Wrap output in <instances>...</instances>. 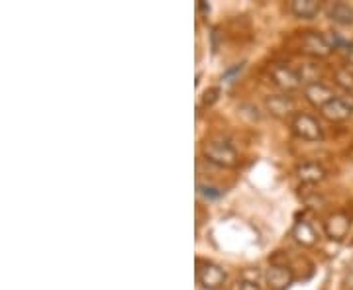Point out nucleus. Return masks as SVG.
I'll use <instances>...</instances> for the list:
<instances>
[{
	"instance_id": "f257e3e1",
	"label": "nucleus",
	"mask_w": 353,
	"mask_h": 290,
	"mask_svg": "<svg viewBox=\"0 0 353 290\" xmlns=\"http://www.w3.org/2000/svg\"><path fill=\"white\" fill-rule=\"evenodd\" d=\"M202 155L208 163L218 165V167H224V169H232L236 167L240 157L236 147L222 138H210L202 143Z\"/></svg>"
},
{
	"instance_id": "f03ea898",
	"label": "nucleus",
	"mask_w": 353,
	"mask_h": 290,
	"mask_svg": "<svg viewBox=\"0 0 353 290\" xmlns=\"http://www.w3.org/2000/svg\"><path fill=\"white\" fill-rule=\"evenodd\" d=\"M196 280L202 289L218 290L226 282V273L220 265H216L208 259H199L196 261Z\"/></svg>"
},
{
	"instance_id": "7ed1b4c3",
	"label": "nucleus",
	"mask_w": 353,
	"mask_h": 290,
	"mask_svg": "<svg viewBox=\"0 0 353 290\" xmlns=\"http://www.w3.org/2000/svg\"><path fill=\"white\" fill-rule=\"evenodd\" d=\"M290 127L304 141H320V139L324 138V130L320 126V122L316 120L314 116H310V114H294L292 120H290Z\"/></svg>"
},
{
	"instance_id": "20e7f679",
	"label": "nucleus",
	"mask_w": 353,
	"mask_h": 290,
	"mask_svg": "<svg viewBox=\"0 0 353 290\" xmlns=\"http://www.w3.org/2000/svg\"><path fill=\"white\" fill-rule=\"evenodd\" d=\"M269 75H271L273 83L277 85L279 89L287 90V92L299 89V87H301V81H303L301 75H299L292 67H289V65L285 63L271 65V67H269Z\"/></svg>"
},
{
	"instance_id": "39448f33",
	"label": "nucleus",
	"mask_w": 353,
	"mask_h": 290,
	"mask_svg": "<svg viewBox=\"0 0 353 290\" xmlns=\"http://www.w3.org/2000/svg\"><path fill=\"white\" fill-rule=\"evenodd\" d=\"M301 50L306 55H312V57H328L334 51L330 48L326 36H322L318 32H304L303 38H301Z\"/></svg>"
},
{
	"instance_id": "423d86ee",
	"label": "nucleus",
	"mask_w": 353,
	"mask_h": 290,
	"mask_svg": "<svg viewBox=\"0 0 353 290\" xmlns=\"http://www.w3.org/2000/svg\"><path fill=\"white\" fill-rule=\"evenodd\" d=\"M350 227H352V220L350 216L343 214V212H336V214H330L324 222V231L330 240L340 241L343 240L347 234H350Z\"/></svg>"
},
{
	"instance_id": "0eeeda50",
	"label": "nucleus",
	"mask_w": 353,
	"mask_h": 290,
	"mask_svg": "<svg viewBox=\"0 0 353 290\" xmlns=\"http://www.w3.org/2000/svg\"><path fill=\"white\" fill-rule=\"evenodd\" d=\"M304 99L310 102L312 106H318V108H324L330 101L336 99L334 90L326 87L324 83H318V81H312L304 87Z\"/></svg>"
},
{
	"instance_id": "6e6552de",
	"label": "nucleus",
	"mask_w": 353,
	"mask_h": 290,
	"mask_svg": "<svg viewBox=\"0 0 353 290\" xmlns=\"http://www.w3.org/2000/svg\"><path fill=\"white\" fill-rule=\"evenodd\" d=\"M320 112L322 116L330 120V122H343V120H347V118H352L353 114V104L352 102H347L345 99H334V101H330L324 108H320Z\"/></svg>"
},
{
	"instance_id": "1a4fd4ad",
	"label": "nucleus",
	"mask_w": 353,
	"mask_h": 290,
	"mask_svg": "<svg viewBox=\"0 0 353 290\" xmlns=\"http://www.w3.org/2000/svg\"><path fill=\"white\" fill-rule=\"evenodd\" d=\"M292 280H294V275L287 267L273 265L265 273V282L271 290H287L292 284Z\"/></svg>"
},
{
	"instance_id": "9d476101",
	"label": "nucleus",
	"mask_w": 353,
	"mask_h": 290,
	"mask_svg": "<svg viewBox=\"0 0 353 290\" xmlns=\"http://www.w3.org/2000/svg\"><path fill=\"white\" fill-rule=\"evenodd\" d=\"M265 106H267V110L273 114V116H277V118H287V116H294V110H296V104L294 101L287 96V94H269L267 99H265Z\"/></svg>"
},
{
	"instance_id": "9b49d317",
	"label": "nucleus",
	"mask_w": 353,
	"mask_h": 290,
	"mask_svg": "<svg viewBox=\"0 0 353 290\" xmlns=\"http://www.w3.org/2000/svg\"><path fill=\"white\" fill-rule=\"evenodd\" d=\"M296 177L304 185H316V183L326 178V169L322 165L308 161V163H303L296 167Z\"/></svg>"
},
{
	"instance_id": "f8f14e48",
	"label": "nucleus",
	"mask_w": 353,
	"mask_h": 290,
	"mask_svg": "<svg viewBox=\"0 0 353 290\" xmlns=\"http://www.w3.org/2000/svg\"><path fill=\"white\" fill-rule=\"evenodd\" d=\"M328 18L338 25H353V6L345 2H332L328 6Z\"/></svg>"
},
{
	"instance_id": "ddd939ff",
	"label": "nucleus",
	"mask_w": 353,
	"mask_h": 290,
	"mask_svg": "<svg viewBox=\"0 0 353 290\" xmlns=\"http://www.w3.org/2000/svg\"><path fill=\"white\" fill-rule=\"evenodd\" d=\"M320 8L322 6L318 0H292L290 2V12L303 20H312L314 16H318Z\"/></svg>"
},
{
	"instance_id": "4468645a",
	"label": "nucleus",
	"mask_w": 353,
	"mask_h": 290,
	"mask_svg": "<svg viewBox=\"0 0 353 290\" xmlns=\"http://www.w3.org/2000/svg\"><path fill=\"white\" fill-rule=\"evenodd\" d=\"M292 238L299 241L301 245H304V247H312L318 241L314 227L310 226L308 222H304V220L303 222H296V226L292 227Z\"/></svg>"
},
{
	"instance_id": "2eb2a0df",
	"label": "nucleus",
	"mask_w": 353,
	"mask_h": 290,
	"mask_svg": "<svg viewBox=\"0 0 353 290\" xmlns=\"http://www.w3.org/2000/svg\"><path fill=\"white\" fill-rule=\"evenodd\" d=\"M232 290H261L257 273L255 271H243L240 278L236 280V284L232 287Z\"/></svg>"
},
{
	"instance_id": "dca6fc26",
	"label": "nucleus",
	"mask_w": 353,
	"mask_h": 290,
	"mask_svg": "<svg viewBox=\"0 0 353 290\" xmlns=\"http://www.w3.org/2000/svg\"><path fill=\"white\" fill-rule=\"evenodd\" d=\"M334 81H336V85H338L340 89L353 94V71H350L347 67L338 69V71L334 73Z\"/></svg>"
},
{
	"instance_id": "f3484780",
	"label": "nucleus",
	"mask_w": 353,
	"mask_h": 290,
	"mask_svg": "<svg viewBox=\"0 0 353 290\" xmlns=\"http://www.w3.org/2000/svg\"><path fill=\"white\" fill-rule=\"evenodd\" d=\"M196 190H199V194H201L202 198L208 202L220 200L224 196V190L218 189V187H212V185H202V183H199Z\"/></svg>"
},
{
	"instance_id": "a211bd4d",
	"label": "nucleus",
	"mask_w": 353,
	"mask_h": 290,
	"mask_svg": "<svg viewBox=\"0 0 353 290\" xmlns=\"http://www.w3.org/2000/svg\"><path fill=\"white\" fill-rule=\"evenodd\" d=\"M218 96H220V89L214 87V89H208L204 94H202V104L204 106H212L216 101H218Z\"/></svg>"
},
{
	"instance_id": "6ab92c4d",
	"label": "nucleus",
	"mask_w": 353,
	"mask_h": 290,
	"mask_svg": "<svg viewBox=\"0 0 353 290\" xmlns=\"http://www.w3.org/2000/svg\"><path fill=\"white\" fill-rule=\"evenodd\" d=\"M241 71H243V63H238V65H234L232 69H228L226 73L222 75V81H226V83H232L234 81V76L236 75H240Z\"/></svg>"
},
{
	"instance_id": "aec40b11",
	"label": "nucleus",
	"mask_w": 353,
	"mask_h": 290,
	"mask_svg": "<svg viewBox=\"0 0 353 290\" xmlns=\"http://www.w3.org/2000/svg\"><path fill=\"white\" fill-rule=\"evenodd\" d=\"M199 10H201L202 14H208L210 12V6H208L206 2H201V4H199Z\"/></svg>"
},
{
	"instance_id": "412c9836",
	"label": "nucleus",
	"mask_w": 353,
	"mask_h": 290,
	"mask_svg": "<svg viewBox=\"0 0 353 290\" xmlns=\"http://www.w3.org/2000/svg\"><path fill=\"white\" fill-rule=\"evenodd\" d=\"M345 57H347V61H350V65H353V45L350 48V50L345 51Z\"/></svg>"
},
{
	"instance_id": "4be33fe9",
	"label": "nucleus",
	"mask_w": 353,
	"mask_h": 290,
	"mask_svg": "<svg viewBox=\"0 0 353 290\" xmlns=\"http://www.w3.org/2000/svg\"><path fill=\"white\" fill-rule=\"evenodd\" d=\"M352 290H353V289H352Z\"/></svg>"
}]
</instances>
